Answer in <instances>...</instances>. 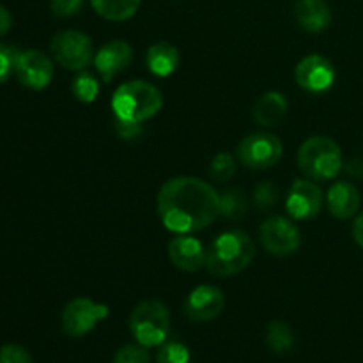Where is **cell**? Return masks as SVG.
I'll return each instance as SVG.
<instances>
[{
  "label": "cell",
  "instance_id": "6da1fadb",
  "mask_svg": "<svg viewBox=\"0 0 363 363\" xmlns=\"http://www.w3.org/2000/svg\"><path fill=\"white\" fill-rule=\"evenodd\" d=\"M156 209L170 233H201L220 216V194L199 177H172L160 188Z\"/></svg>",
  "mask_w": 363,
  "mask_h": 363
},
{
  "label": "cell",
  "instance_id": "7a4b0ae2",
  "mask_svg": "<svg viewBox=\"0 0 363 363\" xmlns=\"http://www.w3.org/2000/svg\"><path fill=\"white\" fill-rule=\"evenodd\" d=\"M255 259V243L250 234L230 229L215 238L208 248L206 268L215 277H234L245 272Z\"/></svg>",
  "mask_w": 363,
  "mask_h": 363
},
{
  "label": "cell",
  "instance_id": "3957f363",
  "mask_svg": "<svg viewBox=\"0 0 363 363\" xmlns=\"http://www.w3.org/2000/svg\"><path fill=\"white\" fill-rule=\"evenodd\" d=\"M163 108V94L158 87L144 80H131L119 85L112 96L113 117L119 121L140 123L158 116Z\"/></svg>",
  "mask_w": 363,
  "mask_h": 363
},
{
  "label": "cell",
  "instance_id": "277c9868",
  "mask_svg": "<svg viewBox=\"0 0 363 363\" xmlns=\"http://www.w3.org/2000/svg\"><path fill=\"white\" fill-rule=\"evenodd\" d=\"M298 167L307 179L315 183L332 181L339 176L344 167L342 149L332 137L314 135L298 149Z\"/></svg>",
  "mask_w": 363,
  "mask_h": 363
},
{
  "label": "cell",
  "instance_id": "5b68a950",
  "mask_svg": "<svg viewBox=\"0 0 363 363\" xmlns=\"http://www.w3.org/2000/svg\"><path fill=\"white\" fill-rule=\"evenodd\" d=\"M170 311L163 301L145 300L130 315V332L144 347L162 346L169 337Z\"/></svg>",
  "mask_w": 363,
  "mask_h": 363
},
{
  "label": "cell",
  "instance_id": "8992f818",
  "mask_svg": "<svg viewBox=\"0 0 363 363\" xmlns=\"http://www.w3.org/2000/svg\"><path fill=\"white\" fill-rule=\"evenodd\" d=\"M50 53L60 67L69 71H84L94 62V46L91 38L80 30H60L50 43Z\"/></svg>",
  "mask_w": 363,
  "mask_h": 363
},
{
  "label": "cell",
  "instance_id": "52a82bcc",
  "mask_svg": "<svg viewBox=\"0 0 363 363\" xmlns=\"http://www.w3.org/2000/svg\"><path fill=\"white\" fill-rule=\"evenodd\" d=\"M284 155V145L277 135L255 131L241 138L236 147V160L252 170H266L275 167Z\"/></svg>",
  "mask_w": 363,
  "mask_h": 363
},
{
  "label": "cell",
  "instance_id": "ba28073f",
  "mask_svg": "<svg viewBox=\"0 0 363 363\" xmlns=\"http://www.w3.org/2000/svg\"><path fill=\"white\" fill-rule=\"evenodd\" d=\"M108 314L110 311L106 305L98 303L91 298H74L62 311V332L73 339H80L91 333L103 319L108 318Z\"/></svg>",
  "mask_w": 363,
  "mask_h": 363
},
{
  "label": "cell",
  "instance_id": "9c48e42d",
  "mask_svg": "<svg viewBox=\"0 0 363 363\" xmlns=\"http://www.w3.org/2000/svg\"><path fill=\"white\" fill-rule=\"evenodd\" d=\"M259 240L264 250L275 257H289L301 245V233L293 218L269 216L259 227Z\"/></svg>",
  "mask_w": 363,
  "mask_h": 363
},
{
  "label": "cell",
  "instance_id": "30bf717a",
  "mask_svg": "<svg viewBox=\"0 0 363 363\" xmlns=\"http://www.w3.org/2000/svg\"><path fill=\"white\" fill-rule=\"evenodd\" d=\"M294 80L308 94H325L335 84L337 71L326 57L312 53L296 64Z\"/></svg>",
  "mask_w": 363,
  "mask_h": 363
},
{
  "label": "cell",
  "instance_id": "8fae6325",
  "mask_svg": "<svg viewBox=\"0 0 363 363\" xmlns=\"http://www.w3.org/2000/svg\"><path fill=\"white\" fill-rule=\"evenodd\" d=\"M286 211L293 220H312L321 213L325 194L312 179H294L286 195Z\"/></svg>",
  "mask_w": 363,
  "mask_h": 363
},
{
  "label": "cell",
  "instance_id": "7c38bea8",
  "mask_svg": "<svg viewBox=\"0 0 363 363\" xmlns=\"http://www.w3.org/2000/svg\"><path fill=\"white\" fill-rule=\"evenodd\" d=\"M184 314L194 323H208L218 318L225 308V294L211 284L194 287L184 300Z\"/></svg>",
  "mask_w": 363,
  "mask_h": 363
},
{
  "label": "cell",
  "instance_id": "4fadbf2b",
  "mask_svg": "<svg viewBox=\"0 0 363 363\" xmlns=\"http://www.w3.org/2000/svg\"><path fill=\"white\" fill-rule=\"evenodd\" d=\"M16 77L23 87L32 91H43L48 87L55 74L52 59L39 50H25L16 62Z\"/></svg>",
  "mask_w": 363,
  "mask_h": 363
},
{
  "label": "cell",
  "instance_id": "5bb4252c",
  "mask_svg": "<svg viewBox=\"0 0 363 363\" xmlns=\"http://www.w3.org/2000/svg\"><path fill=\"white\" fill-rule=\"evenodd\" d=\"M170 262L186 273L201 272L208 261V248L191 234H176L167 245Z\"/></svg>",
  "mask_w": 363,
  "mask_h": 363
},
{
  "label": "cell",
  "instance_id": "9a60e30c",
  "mask_svg": "<svg viewBox=\"0 0 363 363\" xmlns=\"http://www.w3.org/2000/svg\"><path fill=\"white\" fill-rule=\"evenodd\" d=\"M131 62H133V48L130 43L123 41V39H112L96 52L92 64L96 66L99 78L105 84H110L113 78L126 71Z\"/></svg>",
  "mask_w": 363,
  "mask_h": 363
},
{
  "label": "cell",
  "instance_id": "2e32d148",
  "mask_svg": "<svg viewBox=\"0 0 363 363\" xmlns=\"http://www.w3.org/2000/svg\"><path fill=\"white\" fill-rule=\"evenodd\" d=\"M326 208L330 215L339 220H350L358 215L362 197L358 188L350 181H337L326 191Z\"/></svg>",
  "mask_w": 363,
  "mask_h": 363
},
{
  "label": "cell",
  "instance_id": "e0dca14e",
  "mask_svg": "<svg viewBox=\"0 0 363 363\" xmlns=\"http://www.w3.org/2000/svg\"><path fill=\"white\" fill-rule=\"evenodd\" d=\"M294 18L303 30L319 34L332 25V9L326 0H298Z\"/></svg>",
  "mask_w": 363,
  "mask_h": 363
},
{
  "label": "cell",
  "instance_id": "ac0fdd59",
  "mask_svg": "<svg viewBox=\"0 0 363 363\" xmlns=\"http://www.w3.org/2000/svg\"><path fill=\"white\" fill-rule=\"evenodd\" d=\"M289 103L286 96L279 91H268L255 101L252 117L261 128H273L282 123L284 117L287 116Z\"/></svg>",
  "mask_w": 363,
  "mask_h": 363
},
{
  "label": "cell",
  "instance_id": "d6986e66",
  "mask_svg": "<svg viewBox=\"0 0 363 363\" xmlns=\"http://www.w3.org/2000/svg\"><path fill=\"white\" fill-rule=\"evenodd\" d=\"M181 62V53L172 43H155L145 52V66L155 77L167 78L176 73Z\"/></svg>",
  "mask_w": 363,
  "mask_h": 363
},
{
  "label": "cell",
  "instance_id": "ffe728a7",
  "mask_svg": "<svg viewBox=\"0 0 363 363\" xmlns=\"http://www.w3.org/2000/svg\"><path fill=\"white\" fill-rule=\"evenodd\" d=\"M142 0H91L96 13L108 21H126L137 14Z\"/></svg>",
  "mask_w": 363,
  "mask_h": 363
},
{
  "label": "cell",
  "instance_id": "44dd1931",
  "mask_svg": "<svg viewBox=\"0 0 363 363\" xmlns=\"http://www.w3.org/2000/svg\"><path fill=\"white\" fill-rule=\"evenodd\" d=\"M248 211V199L241 188H229L220 194V215L238 222L245 218Z\"/></svg>",
  "mask_w": 363,
  "mask_h": 363
},
{
  "label": "cell",
  "instance_id": "7402d4cb",
  "mask_svg": "<svg viewBox=\"0 0 363 363\" xmlns=\"http://www.w3.org/2000/svg\"><path fill=\"white\" fill-rule=\"evenodd\" d=\"M266 342L275 353H287L294 346V333L284 321H272L266 328Z\"/></svg>",
  "mask_w": 363,
  "mask_h": 363
},
{
  "label": "cell",
  "instance_id": "603a6c76",
  "mask_svg": "<svg viewBox=\"0 0 363 363\" xmlns=\"http://www.w3.org/2000/svg\"><path fill=\"white\" fill-rule=\"evenodd\" d=\"M71 92H73L74 98L80 103H94L96 98L99 94V82L89 71H78V74L74 77L73 84H71Z\"/></svg>",
  "mask_w": 363,
  "mask_h": 363
},
{
  "label": "cell",
  "instance_id": "cb8c5ba5",
  "mask_svg": "<svg viewBox=\"0 0 363 363\" xmlns=\"http://www.w3.org/2000/svg\"><path fill=\"white\" fill-rule=\"evenodd\" d=\"M208 174L215 183H227L236 174V158L230 152H216L209 162Z\"/></svg>",
  "mask_w": 363,
  "mask_h": 363
},
{
  "label": "cell",
  "instance_id": "d4e9b609",
  "mask_svg": "<svg viewBox=\"0 0 363 363\" xmlns=\"http://www.w3.org/2000/svg\"><path fill=\"white\" fill-rule=\"evenodd\" d=\"M156 363H190V350L179 340H165L156 354Z\"/></svg>",
  "mask_w": 363,
  "mask_h": 363
},
{
  "label": "cell",
  "instance_id": "484cf974",
  "mask_svg": "<svg viewBox=\"0 0 363 363\" xmlns=\"http://www.w3.org/2000/svg\"><path fill=\"white\" fill-rule=\"evenodd\" d=\"M280 199V191L275 183L272 181H262L255 186L254 190V202L261 211H268V209L275 208L277 202Z\"/></svg>",
  "mask_w": 363,
  "mask_h": 363
},
{
  "label": "cell",
  "instance_id": "4316f807",
  "mask_svg": "<svg viewBox=\"0 0 363 363\" xmlns=\"http://www.w3.org/2000/svg\"><path fill=\"white\" fill-rule=\"evenodd\" d=\"M20 53L21 52L16 46L0 43V84L6 82L16 71V62Z\"/></svg>",
  "mask_w": 363,
  "mask_h": 363
},
{
  "label": "cell",
  "instance_id": "83f0119b",
  "mask_svg": "<svg viewBox=\"0 0 363 363\" xmlns=\"http://www.w3.org/2000/svg\"><path fill=\"white\" fill-rule=\"evenodd\" d=\"M113 363H151V357L140 344H126L119 347L113 357Z\"/></svg>",
  "mask_w": 363,
  "mask_h": 363
},
{
  "label": "cell",
  "instance_id": "f1b7e54d",
  "mask_svg": "<svg viewBox=\"0 0 363 363\" xmlns=\"http://www.w3.org/2000/svg\"><path fill=\"white\" fill-rule=\"evenodd\" d=\"M85 6V0H50V9L57 18L77 16Z\"/></svg>",
  "mask_w": 363,
  "mask_h": 363
},
{
  "label": "cell",
  "instance_id": "f546056e",
  "mask_svg": "<svg viewBox=\"0 0 363 363\" xmlns=\"http://www.w3.org/2000/svg\"><path fill=\"white\" fill-rule=\"evenodd\" d=\"M0 363H34L30 353L18 344H6L0 347Z\"/></svg>",
  "mask_w": 363,
  "mask_h": 363
},
{
  "label": "cell",
  "instance_id": "4dcf8cb0",
  "mask_svg": "<svg viewBox=\"0 0 363 363\" xmlns=\"http://www.w3.org/2000/svg\"><path fill=\"white\" fill-rule=\"evenodd\" d=\"M116 133L119 138L126 142L138 140L144 135V126L140 123H130V121H119L116 119Z\"/></svg>",
  "mask_w": 363,
  "mask_h": 363
},
{
  "label": "cell",
  "instance_id": "1f68e13d",
  "mask_svg": "<svg viewBox=\"0 0 363 363\" xmlns=\"http://www.w3.org/2000/svg\"><path fill=\"white\" fill-rule=\"evenodd\" d=\"M346 172L354 179L363 181V158H353L346 163Z\"/></svg>",
  "mask_w": 363,
  "mask_h": 363
},
{
  "label": "cell",
  "instance_id": "d6a6232c",
  "mask_svg": "<svg viewBox=\"0 0 363 363\" xmlns=\"http://www.w3.org/2000/svg\"><path fill=\"white\" fill-rule=\"evenodd\" d=\"M11 27H13V16L6 7L0 6V38L6 35L11 30Z\"/></svg>",
  "mask_w": 363,
  "mask_h": 363
},
{
  "label": "cell",
  "instance_id": "836d02e7",
  "mask_svg": "<svg viewBox=\"0 0 363 363\" xmlns=\"http://www.w3.org/2000/svg\"><path fill=\"white\" fill-rule=\"evenodd\" d=\"M353 238L358 247L363 248V211L354 218L353 223Z\"/></svg>",
  "mask_w": 363,
  "mask_h": 363
}]
</instances>
